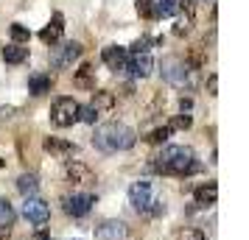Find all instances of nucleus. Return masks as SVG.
<instances>
[{
	"instance_id": "5",
	"label": "nucleus",
	"mask_w": 249,
	"mask_h": 240,
	"mask_svg": "<svg viewBox=\"0 0 249 240\" xmlns=\"http://www.w3.org/2000/svg\"><path fill=\"white\" fill-rule=\"evenodd\" d=\"M51 120L56 123L59 128H68L79 120V101L76 98H56L53 101V109H51Z\"/></svg>"
},
{
	"instance_id": "2",
	"label": "nucleus",
	"mask_w": 249,
	"mask_h": 240,
	"mask_svg": "<svg viewBox=\"0 0 249 240\" xmlns=\"http://www.w3.org/2000/svg\"><path fill=\"white\" fill-rule=\"evenodd\" d=\"M137 134L132 131L129 126L124 123H107L95 131V137H92V145L104 154H118V151H126L135 145Z\"/></svg>"
},
{
	"instance_id": "24",
	"label": "nucleus",
	"mask_w": 249,
	"mask_h": 240,
	"mask_svg": "<svg viewBox=\"0 0 249 240\" xmlns=\"http://www.w3.org/2000/svg\"><path fill=\"white\" fill-rule=\"evenodd\" d=\"M174 240H204V232L202 229H193V226H185L174 235Z\"/></svg>"
},
{
	"instance_id": "22",
	"label": "nucleus",
	"mask_w": 249,
	"mask_h": 240,
	"mask_svg": "<svg viewBox=\"0 0 249 240\" xmlns=\"http://www.w3.org/2000/svg\"><path fill=\"white\" fill-rule=\"evenodd\" d=\"M9 34H12L14 45H23V42H28V39H31V31H28L25 25H20V23H12V28H9Z\"/></svg>"
},
{
	"instance_id": "18",
	"label": "nucleus",
	"mask_w": 249,
	"mask_h": 240,
	"mask_svg": "<svg viewBox=\"0 0 249 240\" xmlns=\"http://www.w3.org/2000/svg\"><path fill=\"white\" fill-rule=\"evenodd\" d=\"M3 59H6L9 64H23L25 59H28V48H23V45H9V48H3Z\"/></svg>"
},
{
	"instance_id": "19",
	"label": "nucleus",
	"mask_w": 249,
	"mask_h": 240,
	"mask_svg": "<svg viewBox=\"0 0 249 240\" xmlns=\"http://www.w3.org/2000/svg\"><path fill=\"white\" fill-rule=\"evenodd\" d=\"M17 190L25 195V198H31V195L39 190V182H36V176L34 173H23L20 179H17Z\"/></svg>"
},
{
	"instance_id": "9",
	"label": "nucleus",
	"mask_w": 249,
	"mask_h": 240,
	"mask_svg": "<svg viewBox=\"0 0 249 240\" xmlns=\"http://www.w3.org/2000/svg\"><path fill=\"white\" fill-rule=\"evenodd\" d=\"M101 59H104V64L109 70H126V62H129V50L126 48H118V45H107L101 50Z\"/></svg>"
},
{
	"instance_id": "28",
	"label": "nucleus",
	"mask_w": 249,
	"mask_h": 240,
	"mask_svg": "<svg viewBox=\"0 0 249 240\" xmlns=\"http://www.w3.org/2000/svg\"><path fill=\"white\" fill-rule=\"evenodd\" d=\"M148 45H151V39H148V36H140L135 45L129 48V56H137V53H148Z\"/></svg>"
},
{
	"instance_id": "16",
	"label": "nucleus",
	"mask_w": 249,
	"mask_h": 240,
	"mask_svg": "<svg viewBox=\"0 0 249 240\" xmlns=\"http://www.w3.org/2000/svg\"><path fill=\"white\" fill-rule=\"evenodd\" d=\"M42 145H45V151L59 154V157H65V154H73V151H76L73 143H68V140H62V137H45L42 140Z\"/></svg>"
},
{
	"instance_id": "20",
	"label": "nucleus",
	"mask_w": 249,
	"mask_h": 240,
	"mask_svg": "<svg viewBox=\"0 0 249 240\" xmlns=\"http://www.w3.org/2000/svg\"><path fill=\"white\" fill-rule=\"evenodd\" d=\"M92 64H81L79 73H76V84L79 87H87V90H95V81H92Z\"/></svg>"
},
{
	"instance_id": "25",
	"label": "nucleus",
	"mask_w": 249,
	"mask_h": 240,
	"mask_svg": "<svg viewBox=\"0 0 249 240\" xmlns=\"http://www.w3.org/2000/svg\"><path fill=\"white\" fill-rule=\"evenodd\" d=\"M168 137H171V128H168V126H162V128H154V131H151V134L146 137V143H151V145H162V143H165Z\"/></svg>"
},
{
	"instance_id": "13",
	"label": "nucleus",
	"mask_w": 249,
	"mask_h": 240,
	"mask_svg": "<svg viewBox=\"0 0 249 240\" xmlns=\"http://www.w3.org/2000/svg\"><path fill=\"white\" fill-rule=\"evenodd\" d=\"M65 173H68L70 182H76V184H92L95 182V173H92L87 165H81V162H68V165H65Z\"/></svg>"
},
{
	"instance_id": "12",
	"label": "nucleus",
	"mask_w": 249,
	"mask_h": 240,
	"mask_svg": "<svg viewBox=\"0 0 249 240\" xmlns=\"http://www.w3.org/2000/svg\"><path fill=\"white\" fill-rule=\"evenodd\" d=\"M126 238V224L121 221H104L101 226H95V240H124Z\"/></svg>"
},
{
	"instance_id": "1",
	"label": "nucleus",
	"mask_w": 249,
	"mask_h": 240,
	"mask_svg": "<svg viewBox=\"0 0 249 240\" xmlns=\"http://www.w3.org/2000/svg\"><path fill=\"white\" fill-rule=\"evenodd\" d=\"M202 165L196 160L193 148H188V145H165L151 162V171L168 173V176H191Z\"/></svg>"
},
{
	"instance_id": "6",
	"label": "nucleus",
	"mask_w": 249,
	"mask_h": 240,
	"mask_svg": "<svg viewBox=\"0 0 249 240\" xmlns=\"http://www.w3.org/2000/svg\"><path fill=\"white\" fill-rule=\"evenodd\" d=\"M23 215L31 224H36V226H45L48 221H51V207H48V201L31 195V198H25V204H23Z\"/></svg>"
},
{
	"instance_id": "23",
	"label": "nucleus",
	"mask_w": 249,
	"mask_h": 240,
	"mask_svg": "<svg viewBox=\"0 0 249 240\" xmlns=\"http://www.w3.org/2000/svg\"><path fill=\"white\" fill-rule=\"evenodd\" d=\"M12 224H14V209H12V204H9L6 198H0V226L9 229Z\"/></svg>"
},
{
	"instance_id": "17",
	"label": "nucleus",
	"mask_w": 249,
	"mask_h": 240,
	"mask_svg": "<svg viewBox=\"0 0 249 240\" xmlns=\"http://www.w3.org/2000/svg\"><path fill=\"white\" fill-rule=\"evenodd\" d=\"M51 87H53V79H51V76L36 73V76L28 79V92H31V95H45V92H51Z\"/></svg>"
},
{
	"instance_id": "26",
	"label": "nucleus",
	"mask_w": 249,
	"mask_h": 240,
	"mask_svg": "<svg viewBox=\"0 0 249 240\" xmlns=\"http://www.w3.org/2000/svg\"><path fill=\"white\" fill-rule=\"evenodd\" d=\"M137 14L146 17V20H154L157 12H154V0H137Z\"/></svg>"
},
{
	"instance_id": "30",
	"label": "nucleus",
	"mask_w": 249,
	"mask_h": 240,
	"mask_svg": "<svg viewBox=\"0 0 249 240\" xmlns=\"http://www.w3.org/2000/svg\"><path fill=\"white\" fill-rule=\"evenodd\" d=\"M188 126H191V114H177V117L168 123L171 131H177V128H188Z\"/></svg>"
},
{
	"instance_id": "27",
	"label": "nucleus",
	"mask_w": 249,
	"mask_h": 240,
	"mask_svg": "<svg viewBox=\"0 0 249 240\" xmlns=\"http://www.w3.org/2000/svg\"><path fill=\"white\" fill-rule=\"evenodd\" d=\"M191 28H193V14H185L179 23L174 25V36H185Z\"/></svg>"
},
{
	"instance_id": "7",
	"label": "nucleus",
	"mask_w": 249,
	"mask_h": 240,
	"mask_svg": "<svg viewBox=\"0 0 249 240\" xmlns=\"http://www.w3.org/2000/svg\"><path fill=\"white\" fill-rule=\"evenodd\" d=\"M92 204H95V198L90 193H73V195H65V201H62L65 212L73 218H84L92 209Z\"/></svg>"
},
{
	"instance_id": "33",
	"label": "nucleus",
	"mask_w": 249,
	"mask_h": 240,
	"mask_svg": "<svg viewBox=\"0 0 249 240\" xmlns=\"http://www.w3.org/2000/svg\"><path fill=\"white\" fill-rule=\"evenodd\" d=\"M12 114H14V109H12V106H0V120H9Z\"/></svg>"
},
{
	"instance_id": "10",
	"label": "nucleus",
	"mask_w": 249,
	"mask_h": 240,
	"mask_svg": "<svg viewBox=\"0 0 249 240\" xmlns=\"http://www.w3.org/2000/svg\"><path fill=\"white\" fill-rule=\"evenodd\" d=\"M126 70L132 73V79H146V76H151V70H154V59L148 56V53L129 56V62H126Z\"/></svg>"
},
{
	"instance_id": "35",
	"label": "nucleus",
	"mask_w": 249,
	"mask_h": 240,
	"mask_svg": "<svg viewBox=\"0 0 249 240\" xmlns=\"http://www.w3.org/2000/svg\"><path fill=\"white\" fill-rule=\"evenodd\" d=\"M0 165H3V160H0Z\"/></svg>"
},
{
	"instance_id": "11",
	"label": "nucleus",
	"mask_w": 249,
	"mask_h": 240,
	"mask_svg": "<svg viewBox=\"0 0 249 240\" xmlns=\"http://www.w3.org/2000/svg\"><path fill=\"white\" fill-rule=\"evenodd\" d=\"M62 34H65V17L56 12L53 17H51V23L39 31V39H42L45 45H56L59 39H62Z\"/></svg>"
},
{
	"instance_id": "21",
	"label": "nucleus",
	"mask_w": 249,
	"mask_h": 240,
	"mask_svg": "<svg viewBox=\"0 0 249 240\" xmlns=\"http://www.w3.org/2000/svg\"><path fill=\"white\" fill-rule=\"evenodd\" d=\"M154 12H157V17H174V14L179 12V3L177 0H157Z\"/></svg>"
},
{
	"instance_id": "14",
	"label": "nucleus",
	"mask_w": 249,
	"mask_h": 240,
	"mask_svg": "<svg viewBox=\"0 0 249 240\" xmlns=\"http://www.w3.org/2000/svg\"><path fill=\"white\" fill-rule=\"evenodd\" d=\"M193 198H196V204H202V207L215 204V198H218V184H215V182H207V184H202V187H196Z\"/></svg>"
},
{
	"instance_id": "31",
	"label": "nucleus",
	"mask_w": 249,
	"mask_h": 240,
	"mask_svg": "<svg viewBox=\"0 0 249 240\" xmlns=\"http://www.w3.org/2000/svg\"><path fill=\"white\" fill-rule=\"evenodd\" d=\"M207 92H210V95L218 92V76H215V73H210V79H207Z\"/></svg>"
},
{
	"instance_id": "8",
	"label": "nucleus",
	"mask_w": 249,
	"mask_h": 240,
	"mask_svg": "<svg viewBox=\"0 0 249 240\" xmlns=\"http://www.w3.org/2000/svg\"><path fill=\"white\" fill-rule=\"evenodd\" d=\"M79 56H81V45L79 42H65V45L53 48V53H51V64L59 67V70H65V67H70Z\"/></svg>"
},
{
	"instance_id": "3",
	"label": "nucleus",
	"mask_w": 249,
	"mask_h": 240,
	"mask_svg": "<svg viewBox=\"0 0 249 240\" xmlns=\"http://www.w3.org/2000/svg\"><path fill=\"white\" fill-rule=\"evenodd\" d=\"M129 201L137 212H148V215H162L165 212V201H160L154 195V184L151 182H135L129 187Z\"/></svg>"
},
{
	"instance_id": "34",
	"label": "nucleus",
	"mask_w": 249,
	"mask_h": 240,
	"mask_svg": "<svg viewBox=\"0 0 249 240\" xmlns=\"http://www.w3.org/2000/svg\"><path fill=\"white\" fill-rule=\"evenodd\" d=\"M196 3H202V0H182V6L188 9V14H193V9H196Z\"/></svg>"
},
{
	"instance_id": "32",
	"label": "nucleus",
	"mask_w": 249,
	"mask_h": 240,
	"mask_svg": "<svg viewBox=\"0 0 249 240\" xmlns=\"http://www.w3.org/2000/svg\"><path fill=\"white\" fill-rule=\"evenodd\" d=\"M191 109H193V101H191V98H182V101H179V112L182 114H191Z\"/></svg>"
},
{
	"instance_id": "15",
	"label": "nucleus",
	"mask_w": 249,
	"mask_h": 240,
	"mask_svg": "<svg viewBox=\"0 0 249 240\" xmlns=\"http://www.w3.org/2000/svg\"><path fill=\"white\" fill-rule=\"evenodd\" d=\"M90 106H92L98 114H101V112H109V109L115 106V95H112V92H107V90H92Z\"/></svg>"
},
{
	"instance_id": "29",
	"label": "nucleus",
	"mask_w": 249,
	"mask_h": 240,
	"mask_svg": "<svg viewBox=\"0 0 249 240\" xmlns=\"http://www.w3.org/2000/svg\"><path fill=\"white\" fill-rule=\"evenodd\" d=\"M79 120H84V123H95V120H98V112L92 109L90 103H87V106H79Z\"/></svg>"
},
{
	"instance_id": "4",
	"label": "nucleus",
	"mask_w": 249,
	"mask_h": 240,
	"mask_svg": "<svg viewBox=\"0 0 249 240\" xmlns=\"http://www.w3.org/2000/svg\"><path fill=\"white\" fill-rule=\"evenodd\" d=\"M162 79L168 81L171 87H179V90H185V87H193L196 70H193L185 59L168 56L165 62H162Z\"/></svg>"
}]
</instances>
